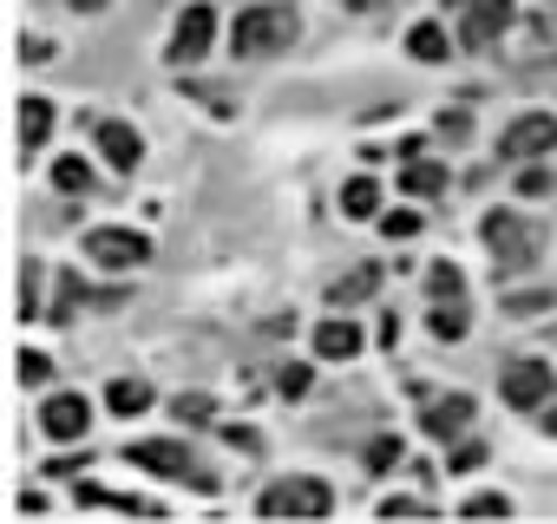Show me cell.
I'll use <instances>...</instances> for the list:
<instances>
[{"label": "cell", "instance_id": "cell-9", "mask_svg": "<svg viewBox=\"0 0 557 524\" xmlns=\"http://www.w3.org/2000/svg\"><path fill=\"white\" fill-rule=\"evenodd\" d=\"M537 151H557V118L531 112V118L505 125V158H537Z\"/></svg>", "mask_w": 557, "mask_h": 524}, {"label": "cell", "instance_id": "cell-20", "mask_svg": "<svg viewBox=\"0 0 557 524\" xmlns=\"http://www.w3.org/2000/svg\"><path fill=\"white\" fill-rule=\"evenodd\" d=\"M426 289L446 302V296H466V276L453 270V262H433V270H426Z\"/></svg>", "mask_w": 557, "mask_h": 524}, {"label": "cell", "instance_id": "cell-21", "mask_svg": "<svg viewBox=\"0 0 557 524\" xmlns=\"http://www.w3.org/2000/svg\"><path fill=\"white\" fill-rule=\"evenodd\" d=\"M433 335H440V341H459V335H466V315H459V296L433 309Z\"/></svg>", "mask_w": 557, "mask_h": 524}, {"label": "cell", "instance_id": "cell-2", "mask_svg": "<svg viewBox=\"0 0 557 524\" xmlns=\"http://www.w3.org/2000/svg\"><path fill=\"white\" fill-rule=\"evenodd\" d=\"M329 485L322 478H283V485H269L262 491V511L269 517H329Z\"/></svg>", "mask_w": 557, "mask_h": 524}, {"label": "cell", "instance_id": "cell-18", "mask_svg": "<svg viewBox=\"0 0 557 524\" xmlns=\"http://www.w3.org/2000/svg\"><path fill=\"white\" fill-rule=\"evenodd\" d=\"M106 400H112V413H145V407H151V387H145V380H112Z\"/></svg>", "mask_w": 557, "mask_h": 524}, {"label": "cell", "instance_id": "cell-5", "mask_svg": "<svg viewBox=\"0 0 557 524\" xmlns=\"http://www.w3.org/2000/svg\"><path fill=\"white\" fill-rule=\"evenodd\" d=\"M86 255L106 262V270H138V262H151V242L138 229H92L86 236Z\"/></svg>", "mask_w": 557, "mask_h": 524}, {"label": "cell", "instance_id": "cell-30", "mask_svg": "<svg viewBox=\"0 0 557 524\" xmlns=\"http://www.w3.org/2000/svg\"><path fill=\"white\" fill-rule=\"evenodd\" d=\"M283 394H289V400L309 394V367H283Z\"/></svg>", "mask_w": 557, "mask_h": 524}, {"label": "cell", "instance_id": "cell-10", "mask_svg": "<svg viewBox=\"0 0 557 524\" xmlns=\"http://www.w3.org/2000/svg\"><path fill=\"white\" fill-rule=\"evenodd\" d=\"M86 400L79 394H53L47 400V413H40V426H47V439H86Z\"/></svg>", "mask_w": 557, "mask_h": 524}, {"label": "cell", "instance_id": "cell-6", "mask_svg": "<svg viewBox=\"0 0 557 524\" xmlns=\"http://www.w3.org/2000/svg\"><path fill=\"white\" fill-rule=\"evenodd\" d=\"M138 472H164V478H197L203 485V472L190 465V452L177 446V439H132V452H125Z\"/></svg>", "mask_w": 557, "mask_h": 524}, {"label": "cell", "instance_id": "cell-31", "mask_svg": "<svg viewBox=\"0 0 557 524\" xmlns=\"http://www.w3.org/2000/svg\"><path fill=\"white\" fill-rule=\"evenodd\" d=\"M400 459V439H374V452H368V465H394Z\"/></svg>", "mask_w": 557, "mask_h": 524}, {"label": "cell", "instance_id": "cell-32", "mask_svg": "<svg viewBox=\"0 0 557 524\" xmlns=\"http://www.w3.org/2000/svg\"><path fill=\"white\" fill-rule=\"evenodd\" d=\"M544 433H550V439H557V400H550V407H544Z\"/></svg>", "mask_w": 557, "mask_h": 524}, {"label": "cell", "instance_id": "cell-26", "mask_svg": "<svg viewBox=\"0 0 557 524\" xmlns=\"http://www.w3.org/2000/svg\"><path fill=\"white\" fill-rule=\"evenodd\" d=\"M381 229L400 242V236H413V229H420V216H413V210H394V216H381Z\"/></svg>", "mask_w": 557, "mask_h": 524}, {"label": "cell", "instance_id": "cell-28", "mask_svg": "<svg viewBox=\"0 0 557 524\" xmlns=\"http://www.w3.org/2000/svg\"><path fill=\"white\" fill-rule=\"evenodd\" d=\"M466 511H472V517H498V511H511V504H505L498 491H479V498H466Z\"/></svg>", "mask_w": 557, "mask_h": 524}, {"label": "cell", "instance_id": "cell-1", "mask_svg": "<svg viewBox=\"0 0 557 524\" xmlns=\"http://www.w3.org/2000/svg\"><path fill=\"white\" fill-rule=\"evenodd\" d=\"M296 34H302V21H296V8H289V0H256V8H243V14H236V27H230V47H236L243 60H262V53H283V47H296Z\"/></svg>", "mask_w": 557, "mask_h": 524}, {"label": "cell", "instance_id": "cell-19", "mask_svg": "<svg viewBox=\"0 0 557 524\" xmlns=\"http://www.w3.org/2000/svg\"><path fill=\"white\" fill-rule=\"evenodd\" d=\"M440 184H446L440 164H407V171H400V190H413V197H433Z\"/></svg>", "mask_w": 557, "mask_h": 524}, {"label": "cell", "instance_id": "cell-33", "mask_svg": "<svg viewBox=\"0 0 557 524\" xmlns=\"http://www.w3.org/2000/svg\"><path fill=\"white\" fill-rule=\"evenodd\" d=\"M79 8H106V0H79Z\"/></svg>", "mask_w": 557, "mask_h": 524}, {"label": "cell", "instance_id": "cell-8", "mask_svg": "<svg viewBox=\"0 0 557 524\" xmlns=\"http://www.w3.org/2000/svg\"><path fill=\"white\" fill-rule=\"evenodd\" d=\"M550 387H557V374L544 367V361H518V367H505V407H544L550 400Z\"/></svg>", "mask_w": 557, "mask_h": 524}, {"label": "cell", "instance_id": "cell-14", "mask_svg": "<svg viewBox=\"0 0 557 524\" xmlns=\"http://www.w3.org/2000/svg\"><path fill=\"white\" fill-rule=\"evenodd\" d=\"M381 289V262H361V270H348V276H335L329 283V302L335 309H348V302H368Z\"/></svg>", "mask_w": 557, "mask_h": 524}, {"label": "cell", "instance_id": "cell-13", "mask_svg": "<svg viewBox=\"0 0 557 524\" xmlns=\"http://www.w3.org/2000/svg\"><path fill=\"white\" fill-rule=\"evenodd\" d=\"M315 354H322V361H355V354H361V328L342 322V315H329V322L315 328Z\"/></svg>", "mask_w": 557, "mask_h": 524}, {"label": "cell", "instance_id": "cell-12", "mask_svg": "<svg viewBox=\"0 0 557 524\" xmlns=\"http://www.w3.org/2000/svg\"><path fill=\"white\" fill-rule=\"evenodd\" d=\"M99 151H106V164H112V171H138V158H145L138 132H132V125H119V118H106V125H99Z\"/></svg>", "mask_w": 557, "mask_h": 524}, {"label": "cell", "instance_id": "cell-3", "mask_svg": "<svg viewBox=\"0 0 557 524\" xmlns=\"http://www.w3.org/2000/svg\"><path fill=\"white\" fill-rule=\"evenodd\" d=\"M446 8H459V40L466 47H492L511 27V0H446Z\"/></svg>", "mask_w": 557, "mask_h": 524}, {"label": "cell", "instance_id": "cell-27", "mask_svg": "<svg viewBox=\"0 0 557 524\" xmlns=\"http://www.w3.org/2000/svg\"><path fill=\"white\" fill-rule=\"evenodd\" d=\"M21 315H40V270L21 276Z\"/></svg>", "mask_w": 557, "mask_h": 524}, {"label": "cell", "instance_id": "cell-22", "mask_svg": "<svg viewBox=\"0 0 557 524\" xmlns=\"http://www.w3.org/2000/svg\"><path fill=\"white\" fill-rule=\"evenodd\" d=\"M53 184H60V190H92V171H86L79 158H60V164H53Z\"/></svg>", "mask_w": 557, "mask_h": 524}, {"label": "cell", "instance_id": "cell-4", "mask_svg": "<svg viewBox=\"0 0 557 524\" xmlns=\"http://www.w3.org/2000/svg\"><path fill=\"white\" fill-rule=\"evenodd\" d=\"M485 242L498 249V270H524V262L537 255V236H531L511 210H492V216H485Z\"/></svg>", "mask_w": 557, "mask_h": 524}, {"label": "cell", "instance_id": "cell-29", "mask_svg": "<svg viewBox=\"0 0 557 524\" xmlns=\"http://www.w3.org/2000/svg\"><path fill=\"white\" fill-rule=\"evenodd\" d=\"M381 511H387V517H420V511H426V498H387Z\"/></svg>", "mask_w": 557, "mask_h": 524}, {"label": "cell", "instance_id": "cell-24", "mask_svg": "<svg viewBox=\"0 0 557 524\" xmlns=\"http://www.w3.org/2000/svg\"><path fill=\"white\" fill-rule=\"evenodd\" d=\"M171 413H177V420H210V413H216V400H210V394H177V400H171Z\"/></svg>", "mask_w": 557, "mask_h": 524}, {"label": "cell", "instance_id": "cell-7", "mask_svg": "<svg viewBox=\"0 0 557 524\" xmlns=\"http://www.w3.org/2000/svg\"><path fill=\"white\" fill-rule=\"evenodd\" d=\"M210 40H216V14L197 0V8H184V21H177V34H171V60H177V66H197V60L210 53Z\"/></svg>", "mask_w": 557, "mask_h": 524}, {"label": "cell", "instance_id": "cell-25", "mask_svg": "<svg viewBox=\"0 0 557 524\" xmlns=\"http://www.w3.org/2000/svg\"><path fill=\"white\" fill-rule=\"evenodd\" d=\"M544 309H550L544 289H531V296H505V315H544Z\"/></svg>", "mask_w": 557, "mask_h": 524}, {"label": "cell", "instance_id": "cell-17", "mask_svg": "<svg viewBox=\"0 0 557 524\" xmlns=\"http://www.w3.org/2000/svg\"><path fill=\"white\" fill-rule=\"evenodd\" d=\"M407 53L426 60V66H440V60H446V34H440V27H413V34H407Z\"/></svg>", "mask_w": 557, "mask_h": 524}, {"label": "cell", "instance_id": "cell-15", "mask_svg": "<svg viewBox=\"0 0 557 524\" xmlns=\"http://www.w3.org/2000/svg\"><path fill=\"white\" fill-rule=\"evenodd\" d=\"M47 138H53V105H47V99H27V105H21V145L34 151V145H47Z\"/></svg>", "mask_w": 557, "mask_h": 524}, {"label": "cell", "instance_id": "cell-16", "mask_svg": "<svg viewBox=\"0 0 557 524\" xmlns=\"http://www.w3.org/2000/svg\"><path fill=\"white\" fill-rule=\"evenodd\" d=\"M374 203H381V184H374V177H348L342 210H348V216H374Z\"/></svg>", "mask_w": 557, "mask_h": 524}, {"label": "cell", "instance_id": "cell-11", "mask_svg": "<svg viewBox=\"0 0 557 524\" xmlns=\"http://www.w3.org/2000/svg\"><path fill=\"white\" fill-rule=\"evenodd\" d=\"M466 420H472V400H466V394L426 400V413H420V426H426L433 439H459V433H466Z\"/></svg>", "mask_w": 557, "mask_h": 524}, {"label": "cell", "instance_id": "cell-23", "mask_svg": "<svg viewBox=\"0 0 557 524\" xmlns=\"http://www.w3.org/2000/svg\"><path fill=\"white\" fill-rule=\"evenodd\" d=\"M14 367H21V387H47V380H53V361H47V354H21Z\"/></svg>", "mask_w": 557, "mask_h": 524}]
</instances>
